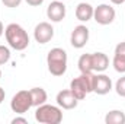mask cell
I'll list each match as a JSON object with an SVG mask.
<instances>
[{"mask_svg":"<svg viewBox=\"0 0 125 124\" xmlns=\"http://www.w3.org/2000/svg\"><path fill=\"white\" fill-rule=\"evenodd\" d=\"M4 35H6V39H7L9 45L13 50H16V51H23L29 45V37H28V34L18 24L7 25L6 29H4Z\"/></svg>","mask_w":125,"mask_h":124,"instance_id":"1","label":"cell"},{"mask_svg":"<svg viewBox=\"0 0 125 124\" xmlns=\"http://www.w3.org/2000/svg\"><path fill=\"white\" fill-rule=\"evenodd\" d=\"M48 70L52 76H62L67 70V53L62 48H52L47 56Z\"/></svg>","mask_w":125,"mask_h":124,"instance_id":"2","label":"cell"},{"mask_svg":"<svg viewBox=\"0 0 125 124\" xmlns=\"http://www.w3.org/2000/svg\"><path fill=\"white\" fill-rule=\"evenodd\" d=\"M70 91L79 101L84 99L87 93L93 92V73H82L79 77L73 79L70 83Z\"/></svg>","mask_w":125,"mask_h":124,"instance_id":"3","label":"cell"},{"mask_svg":"<svg viewBox=\"0 0 125 124\" xmlns=\"http://www.w3.org/2000/svg\"><path fill=\"white\" fill-rule=\"evenodd\" d=\"M35 120L42 124H60L62 121V111L58 107L42 104L36 107Z\"/></svg>","mask_w":125,"mask_h":124,"instance_id":"4","label":"cell"},{"mask_svg":"<svg viewBox=\"0 0 125 124\" xmlns=\"http://www.w3.org/2000/svg\"><path fill=\"white\" fill-rule=\"evenodd\" d=\"M31 107H32V98L29 91H19L10 101V108L16 114H25Z\"/></svg>","mask_w":125,"mask_h":124,"instance_id":"5","label":"cell"},{"mask_svg":"<svg viewBox=\"0 0 125 124\" xmlns=\"http://www.w3.org/2000/svg\"><path fill=\"white\" fill-rule=\"evenodd\" d=\"M93 18L99 25H109L115 19V9L109 4H99L94 9Z\"/></svg>","mask_w":125,"mask_h":124,"instance_id":"6","label":"cell"},{"mask_svg":"<svg viewBox=\"0 0 125 124\" xmlns=\"http://www.w3.org/2000/svg\"><path fill=\"white\" fill-rule=\"evenodd\" d=\"M33 37H35V41L39 42V44H47L48 41L52 39L54 37V28L51 26V24L48 22H41L35 26V31H33Z\"/></svg>","mask_w":125,"mask_h":124,"instance_id":"7","label":"cell"},{"mask_svg":"<svg viewBox=\"0 0 125 124\" xmlns=\"http://www.w3.org/2000/svg\"><path fill=\"white\" fill-rule=\"evenodd\" d=\"M87 41H89V29L84 25H79L73 29L70 42L74 48H83L87 44Z\"/></svg>","mask_w":125,"mask_h":124,"instance_id":"8","label":"cell"},{"mask_svg":"<svg viewBox=\"0 0 125 124\" xmlns=\"http://www.w3.org/2000/svg\"><path fill=\"white\" fill-rule=\"evenodd\" d=\"M112 89V80L106 74H93V92L97 95H106Z\"/></svg>","mask_w":125,"mask_h":124,"instance_id":"9","label":"cell"},{"mask_svg":"<svg viewBox=\"0 0 125 124\" xmlns=\"http://www.w3.org/2000/svg\"><path fill=\"white\" fill-rule=\"evenodd\" d=\"M57 104L62 110H73V108L77 107L79 99L73 95V92L70 89H64L61 92H58V95H57Z\"/></svg>","mask_w":125,"mask_h":124,"instance_id":"10","label":"cell"},{"mask_svg":"<svg viewBox=\"0 0 125 124\" xmlns=\"http://www.w3.org/2000/svg\"><path fill=\"white\" fill-rule=\"evenodd\" d=\"M47 16L52 22H61L65 18V6H64V3L60 1V0H55V1L50 3V6L47 9Z\"/></svg>","mask_w":125,"mask_h":124,"instance_id":"11","label":"cell"},{"mask_svg":"<svg viewBox=\"0 0 125 124\" xmlns=\"http://www.w3.org/2000/svg\"><path fill=\"white\" fill-rule=\"evenodd\" d=\"M93 12L94 9L92 7V4L83 1V3H79L76 7V18L82 22H87L93 18Z\"/></svg>","mask_w":125,"mask_h":124,"instance_id":"12","label":"cell"},{"mask_svg":"<svg viewBox=\"0 0 125 124\" xmlns=\"http://www.w3.org/2000/svg\"><path fill=\"white\" fill-rule=\"evenodd\" d=\"M92 67L94 72H105L109 67V59L105 53H93L92 54Z\"/></svg>","mask_w":125,"mask_h":124,"instance_id":"13","label":"cell"},{"mask_svg":"<svg viewBox=\"0 0 125 124\" xmlns=\"http://www.w3.org/2000/svg\"><path fill=\"white\" fill-rule=\"evenodd\" d=\"M29 92H31V98H32V107H39V105L47 102L48 95L42 88H32Z\"/></svg>","mask_w":125,"mask_h":124,"instance_id":"14","label":"cell"},{"mask_svg":"<svg viewBox=\"0 0 125 124\" xmlns=\"http://www.w3.org/2000/svg\"><path fill=\"white\" fill-rule=\"evenodd\" d=\"M105 123L106 124H125L124 111H119V110L109 111L106 114V117H105Z\"/></svg>","mask_w":125,"mask_h":124,"instance_id":"15","label":"cell"},{"mask_svg":"<svg viewBox=\"0 0 125 124\" xmlns=\"http://www.w3.org/2000/svg\"><path fill=\"white\" fill-rule=\"evenodd\" d=\"M79 70L82 73H92L93 67H92V54H83L79 59Z\"/></svg>","mask_w":125,"mask_h":124,"instance_id":"16","label":"cell"},{"mask_svg":"<svg viewBox=\"0 0 125 124\" xmlns=\"http://www.w3.org/2000/svg\"><path fill=\"white\" fill-rule=\"evenodd\" d=\"M115 91H116V93H118L119 96L125 98V76L119 77V79L116 80V83H115Z\"/></svg>","mask_w":125,"mask_h":124,"instance_id":"17","label":"cell"},{"mask_svg":"<svg viewBox=\"0 0 125 124\" xmlns=\"http://www.w3.org/2000/svg\"><path fill=\"white\" fill-rule=\"evenodd\" d=\"M9 59H10V51H9V48L4 47V45H0V66L4 64V63H7Z\"/></svg>","mask_w":125,"mask_h":124,"instance_id":"18","label":"cell"},{"mask_svg":"<svg viewBox=\"0 0 125 124\" xmlns=\"http://www.w3.org/2000/svg\"><path fill=\"white\" fill-rule=\"evenodd\" d=\"M114 67H115V70L116 72H119V73H125V60L124 59H119V57H115L114 56Z\"/></svg>","mask_w":125,"mask_h":124,"instance_id":"19","label":"cell"},{"mask_svg":"<svg viewBox=\"0 0 125 124\" xmlns=\"http://www.w3.org/2000/svg\"><path fill=\"white\" fill-rule=\"evenodd\" d=\"M115 57H119V59L125 60V42H119L115 47Z\"/></svg>","mask_w":125,"mask_h":124,"instance_id":"20","label":"cell"},{"mask_svg":"<svg viewBox=\"0 0 125 124\" xmlns=\"http://www.w3.org/2000/svg\"><path fill=\"white\" fill-rule=\"evenodd\" d=\"M22 0H1V3L7 7H18Z\"/></svg>","mask_w":125,"mask_h":124,"instance_id":"21","label":"cell"},{"mask_svg":"<svg viewBox=\"0 0 125 124\" xmlns=\"http://www.w3.org/2000/svg\"><path fill=\"white\" fill-rule=\"evenodd\" d=\"M16 123L26 124V123H28V120H26V118H23V117H16V118H13V120H12V124H16Z\"/></svg>","mask_w":125,"mask_h":124,"instance_id":"22","label":"cell"},{"mask_svg":"<svg viewBox=\"0 0 125 124\" xmlns=\"http://www.w3.org/2000/svg\"><path fill=\"white\" fill-rule=\"evenodd\" d=\"M26 3L31 4V6H39V4L44 3V0H26Z\"/></svg>","mask_w":125,"mask_h":124,"instance_id":"23","label":"cell"},{"mask_svg":"<svg viewBox=\"0 0 125 124\" xmlns=\"http://www.w3.org/2000/svg\"><path fill=\"white\" fill-rule=\"evenodd\" d=\"M4 95H6V93H4V89H3V88H0V104H1V102H3V99H4Z\"/></svg>","mask_w":125,"mask_h":124,"instance_id":"24","label":"cell"},{"mask_svg":"<svg viewBox=\"0 0 125 124\" xmlns=\"http://www.w3.org/2000/svg\"><path fill=\"white\" fill-rule=\"evenodd\" d=\"M111 1H112L114 4H122V3H124L125 0H111Z\"/></svg>","mask_w":125,"mask_h":124,"instance_id":"25","label":"cell"},{"mask_svg":"<svg viewBox=\"0 0 125 124\" xmlns=\"http://www.w3.org/2000/svg\"><path fill=\"white\" fill-rule=\"evenodd\" d=\"M3 32H4V28H3V24L0 22V37L3 35Z\"/></svg>","mask_w":125,"mask_h":124,"instance_id":"26","label":"cell"},{"mask_svg":"<svg viewBox=\"0 0 125 124\" xmlns=\"http://www.w3.org/2000/svg\"><path fill=\"white\" fill-rule=\"evenodd\" d=\"M0 79H1V70H0Z\"/></svg>","mask_w":125,"mask_h":124,"instance_id":"27","label":"cell"}]
</instances>
